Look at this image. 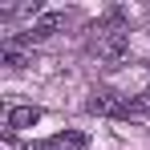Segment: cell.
Listing matches in <instances>:
<instances>
[{"mask_svg": "<svg viewBox=\"0 0 150 150\" xmlns=\"http://www.w3.org/2000/svg\"><path fill=\"white\" fill-rule=\"evenodd\" d=\"M130 118H150V93L130 98Z\"/></svg>", "mask_w": 150, "mask_h": 150, "instance_id": "52a82bcc", "label": "cell"}, {"mask_svg": "<svg viewBox=\"0 0 150 150\" xmlns=\"http://www.w3.org/2000/svg\"><path fill=\"white\" fill-rule=\"evenodd\" d=\"M85 110L89 114H105V118H130V101L114 98V93H93L85 101Z\"/></svg>", "mask_w": 150, "mask_h": 150, "instance_id": "7a4b0ae2", "label": "cell"}, {"mask_svg": "<svg viewBox=\"0 0 150 150\" xmlns=\"http://www.w3.org/2000/svg\"><path fill=\"white\" fill-rule=\"evenodd\" d=\"M37 122H41V110H37V105H12V110H8V134L33 130Z\"/></svg>", "mask_w": 150, "mask_h": 150, "instance_id": "277c9868", "label": "cell"}, {"mask_svg": "<svg viewBox=\"0 0 150 150\" xmlns=\"http://www.w3.org/2000/svg\"><path fill=\"white\" fill-rule=\"evenodd\" d=\"M126 49H130V33H122V28H110L98 37V57H105V61L126 57Z\"/></svg>", "mask_w": 150, "mask_h": 150, "instance_id": "3957f363", "label": "cell"}, {"mask_svg": "<svg viewBox=\"0 0 150 150\" xmlns=\"http://www.w3.org/2000/svg\"><path fill=\"white\" fill-rule=\"evenodd\" d=\"M53 142H57L61 150H85V146H89V138H85V134H77V130H65V134H57Z\"/></svg>", "mask_w": 150, "mask_h": 150, "instance_id": "8992f818", "label": "cell"}, {"mask_svg": "<svg viewBox=\"0 0 150 150\" xmlns=\"http://www.w3.org/2000/svg\"><path fill=\"white\" fill-rule=\"evenodd\" d=\"M4 65H8V69H25V65H28L25 49H21L16 41H4Z\"/></svg>", "mask_w": 150, "mask_h": 150, "instance_id": "5b68a950", "label": "cell"}, {"mask_svg": "<svg viewBox=\"0 0 150 150\" xmlns=\"http://www.w3.org/2000/svg\"><path fill=\"white\" fill-rule=\"evenodd\" d=\"M57 28H65V12H45L41 21H33V28L28 33H21V41L25 45H37V41H49Z\"/></svg>", "mask_w": 150, "mask_h": 150, "instance_id": "6da1fadb", "label": "cell"}]
</instances>
